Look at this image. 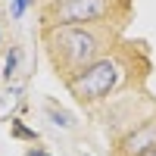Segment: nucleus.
<instances>
[{
    "mask_svg": "<svg viewBox=\"0 0 156 156\" xmlns=\"http://www.w3.org/2000/svg\"><path fill=\"white\" fill-rule=\"evenodd\" d=\"M122 78H125L122 59L115 56V53H103L100 59L90 62L87 69H81L75 78H69L66 87H69V94H72L78 103L94 106V103H103L115 87L122 84Z\"/></svg>",
    "mask_w": 156,
    "mask_h": 156,
    "instance_id": "f03ea898",
    "label": "nucleus"
},
{
    "mask_svg": "<svg viewBox=\"0 0 156 156\" xmlns=\"http://www.w3.org/2000/svg\"><path fill=\"white\" fill-rule=\"evenodd\" d=\"M9 131H12V137H19V140H31V144L37 140V131H31V128H28V125H22L19 119H12V122H9Z\"/></svg>",
    "mask_w": 156,
    "mask_h": 156,
    "instance_id": "423d86ee",
    "label": "nucleus"
},
{
    "mask_svg": "<svg viewBox=\"0 0 156 156\" xmlns=\"http://www.w3.org/2000/svg\"><path fill=\"white\" fill-rule=\"evenodd\" d=\"M147 156H156V150H150V153H147Z\"/></svg>",
    "mask_w": 156,
    "mask_h": 156,
    "instance_id": "9d476101",
    "label": "nucleus"
},
{
    "mask_svg": "<svg viewBox=\"0 0 156 156\" xmlns=\"http://www.w3.org/2000/svg\"><path fill=\"white\" fill-rule=\"evenodd\" d=\"M112 16V0H53L44 9V28L56 25H103Z\"/></svg>",
    "mask_w": 156,
    "mask_h": 156,
    "instance_id": "7ed1b4c3",
    "label": "nucleus"
},
{
    "mask_svg": "<svg viewBox=\"0 0 156 156\" xmlns=\"http://www.w3.org/2000/svg\"><path fill=\"white\" fill-rule=\"evenodd\" d=\"M47 115H50V119H53V125H59V128H75V119H72V112H66V109L47 106Z\"/></svg>",
    "mask_w": 156,
    "mask_h": 156,
    "instance_id": "39448f33",
    "label": "nucleus"
},
{
    "mask_svg": "<svg viewBox=\"0 0 156 156\" xmlns=\"http://www.w3.org/2000/svg\"><path fill=\"white\" fill-rule=\"evenodd\" d=\"M19 56H22V50L19 47H12L9 50V56H6V62H3V78L9 81L12 75H16V66H19Z\"/></svg>",
    "mask_w": 156,
    "mask_h": 156,
    "instance_id": "0eeeda50",
    "label": "nucleus"
},
{
    "mask_svg": "<svg viewBox=\"0 0 156 156\" xmlns=\"http://www.w3.org/2000/svg\"><path fill=\"white\" fill-rule=\"evenodd\" d=\"M25 156H50V153H47V150H37V147H34V150H28V153H25Z\"/></svg>",
    "mask_w": 156,
    "mask_h": 156,
    "instance_id": "1a4fd4ad",
    "label": "nucleus"
},
{
    "mask_svg": "<svg viewBox=\"0 0 156 156\" xmlns=\"http://www.w3.org/2000/svg\"><path fill=\"white\" fill-rule=\"evenodd\" d=\"M84 156H87V153H84Z\"/></svg>",
    "mask_w": 156,
    "mask_h": 156,
    "instance_id": "9b49d317",
    "label": "nucleus"
},
{
    "mask_svg": "<svg viewBox=\"0 0 156 156\" xmlns=\"http://www.w3.org/2000/svg\"><path fill=\"white\" fill-rule=\"evenodd\" d=\"M31 3H34V0H12V19H22L25 9H28Z\"/></svg>",
    "mask_w": 156,
    "mask_h": 156,
    "instance_id": "6e6552de",
    "label": "nucleus"
},
{
    "mask_svg": "<svg viewBox=\"0 0 156 156\" xmlns=\"http://www.w3.org/2000/svg\"><path fill=\"white\" fill-rule=\"evenodd\" d=\"M44 41L56 75L69 81L106 53L109 34H100L94 25H56V28H44Z\"/></svg>",
    "mask_w": 156,
    "mask_h": 156,
    "instance_id": "f257e3e1",
    "label": "nucleus"
},
{
    "mask_svg": "<svg viewBox=\"0 0 156 156\" xmlns=\"http://www.w3.org/2000/svg\"><path fill=\"white\" fill-rule=\"evenodd\" d=\"M150 150H156V115L137 122L134 128H128V131L115 140L112 156H147Z\"/></svg>",
    "mask_w": 156,
    "mask_h": 156,
    "instance_id": "20e7f679",
    "label": "nucleus"
}]
</instances>
